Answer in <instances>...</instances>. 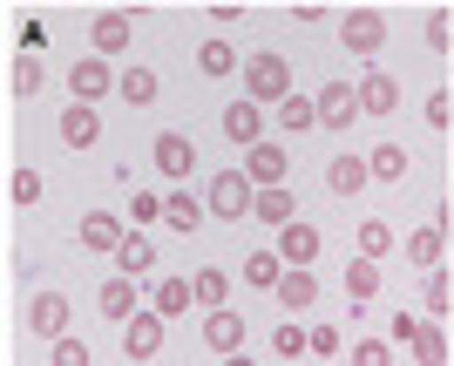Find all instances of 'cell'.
Wrapping results in <instances>:
<instances>
[{
	"label": "cell",
	"mask_w": 454,
	"mask_h": 366,
	"mask_svg": "<svg viewBox=\"0 0 454 366\" xmlns=\"http://www.w3.org/2000/svg\"><path fill=\"white\" fill-rule=\"evenodd\" d=\"M204 204H210L217 224H245L251 204H258V183H251L245 170H217V176H210V191H204Z\"/></svg>",
	"instance_id": "1"
},
{
	"label": "cell",
	"mask_w": 454,
	"mask_h": 366,
	"mask_svg": "<svg viewBox=\"0 0 454 366\" xmlns=\"http://www.w3.org/2000/svg\"><path fill=\"white\" fill-rule=\"evenodd\" d=\"M245 96L251 102H285V96H292V68H285V55L258 48V55L245 61Z\"/></svg>",
	"instance_id": "2"
},
{
	"label": "cell",
	"mask_w": 454,
	"mask_h": 366,
	"mask_svg": "<svg viewBox=\"0 0 454 366\" xmlns=\"http://www.w3.org/2000/svg\"><path fill=\"white\" fill-rule=\"evenodd\" d=\"M340 41L346 55H380V41H387V14H373V7H353V14H340Z\"/></svg>",
	"instance_id": "3"
},
{
	"label": "cell",
	"mask_w": 454,
	"mask_h": 366,
	"mask_svg": "<svg viewBox=\"0 0 454 366\" xmlns=\"http://www.w3.org/2000/svg\"><path fill=\"white\" fill-rule=\"evenodd\" d=\"M156 353H163V312H136V319H122V360H156Z\"/></svg>",
	"instance_id": "4"
},
{
	"label": "cell",
	"mask_w": 454,
	"mask_h": 366,
	"mask_svg": "<svg viewBox=\"0 0 454 366\" xmlns=\"http://www.w3.org/2000/svg\"><path fill=\"white\" fill-rule=\"evenodd\" d=\"M150 163H156L163 176H170V183H184V176L197 170V143H190L184 129H163V136L150 143Z\"/></svg>",
	"instance_id": "5"
},
{
	"label": "cell",
	"mask_w": 454,
	"mask_h": 366,
	"mask_svg": "<svg viewBox=\"0 0 454 366\" xmlns=\"http://www.w3.org/2000/svg\"><path fill=\"white\" fill-rule=\"evenodd\" d=\"M115 82H122V75H115V68H109L102 55H82L75 68H68V96H75V102H102V96L115 89Z\"/></svg>",
	"instance_id": "6"
},
{
	"label": "cell",
	"mask_w": 454,
	"mask_h": 366,
	"mask_svg": "<svg viewBox=\"0 0 454 366\" xmlns=\"http://www.w3.org/2000/svg\"><path fill=\"white\" fill-rule=\"evenodd\" d=\"M353 116H366L360 89H353V82H325L319 89V129H353Z\"/></svg>",
	"instance_id": "7"
},
{
	"label": "cell",
	"mask_w": 454,
	"mask_h": 366,
	"mask_svg": "<svg viewBox=\"0 0 454 366\" xmlns=\"http://www.w3.org/2000/svg\"><path fill=\"white\" fill-rule=\"evenodd\" d=\"M204 347L224 353V360H238V347H245V312L210 306V312H204Z\"/></svg>",
	"instance_id": "8"
},
{
	"label": "cell",
	"mask_w": 454,
	"mask_h": 366,
	"mask_svg": "<svg viewBox=\"0 0 454 366\" xmlns=\"http://www.w3.org/2000/svg\"><path fill=\"white\" fill-rule=\"evenodd\" d=\"M27 332L61 339V332H68V299H61V292H35V299H27Z\"/></svg>",
	"instance_id": "9"
},
{
	"label": "cell",
	"mask_w": 454,
	"mask_h": 366,
	"mask_svg": "<svg viewBox=\"0 0 454 366\" xmlns=\"http://www.w3.org/2000/svg\"><path fill=\"white\" fill-rule=\"evenodd\" d=\"M366 183H373V163H366V156H333V163H325V191L333 197H360Z\"/></svg>",
	"instance_id": "10"
},
{
	"label": "cell",
	"mask_w": 454,
	"mask_h": 366,
	"mask_svg": "<svg viewBox=\"0 0 454 366\" xmlns=\"http://www.w3.org/2000/svg\"><path fill=\"white\" fill-rule=\"evenodd\" d=\"M129 35H136V14H95V27H89V41H95V55H102V61L122 55Z\"/></svg>",
	"instance_id": "11"
},
{
	"label": "cell",
	"mask_w": 454,
	"mask_h": 366,
	"mask_svg": "<svg viewBox=\"0 0 454 366\" xmlns=\"http://www.w3.org/2000/svg\"><path fill=\"white\" fill-rule=\"evenodd\" d=\"M319 245H325V238L312 231L305 217H292V224L278 231V258H285V265H312V258H319Z\"/></svg>",
	"instance_id": "12"
},
{
	"label": "cell",
	"mask_w": 454,
	"mask_h": 366,
	"mask_svg": "<svg viewBox=\"0 0 454 366\" xmlns=\"http://www.w3.org/2000/svg\"><path fill=\"white\" fill-rule=\"evenodd\" d=\"M224 136H231V143H245V150H251V143H265V116H258V102H231V109H224Z\"/></svg>",
	"instance_id": "13"
},
{
	"label": "cell",
	"mask_w": 454,
	"mask_h": 366,
	"mask_svg": "<svg viewBox=\"0 0 454 366\" xmlns=\"http://www.w3.org/2000/svg\"><path fill=\"white\" fill-rule=\"evenodd\" d=\"M204 217H210V204H197L190 191H170V197H163V224H170V231L197 238V224H204Z\"/></svg>",
	"instance_id": "14"
},
{
	"label": "cell",
	"mask_w": 454,
	"mask_h": 366,
	"mask_svg": "<svg viewBox=\"0 0 454 366\" xmlns=\"http://www.w3.org/2000/svg\"><path fill=\"white\" fill-rule=\"evenodd\" d=\"M312 299H319V278H312L305 265H285V278H278V306H285V312H305Z\"/></svg>",
	"instance_id": "15"
},
{
	"label": "cell",
	"mask_w": 454,
	"mask_h": 366,
	"mask_svg": "<svg viewBox=\"0 0 454 366\" xmlns=\"http://www.w3.org/2000/svg\"><path fill=\"white\" fill-rule=\"evenodd\" d=\"M55 129H61V143H68V150H89L95 136H102V122H95V109H89V102H68V116H61Z\"/></svg>",
	"instance_id": "16"
},
{
	"label": "cell",
	"mask_w": 454,
	"mask_h": 366,
	"mask_svg": "<svg viewBox=\"0 0 454 366\" xmlns=\"http://www.w3.org/2000/svg\"><path fill=\"white\" fill-rule=\"evenodd\" d=\"M251 217H258V224H271V231H285V224H292V191H285V183H258Z\"/></svg>",
	"instance_id": "17"
},
{
	"label": "cell",
	"mask_w": 454,
	"mask_h": 366,
	"mask_svg": "<svg viewBox=\"0 0 454 366\" xmlns=\"http://www.w3.org/2000/svg\"><path fill=\"white\" fill-rule=\"evenodd\" d=\"M360 109L366 116H394L400 109V82L394 75H360Z\"/></svg>",
	"instance_id": "18"
},
{
	"label": "cell",
	"mask_w": 454,
	"mask_h": 366,
	"mask_svg": "<svg viewBox=\"0 0 454 366\" xmlns=\"http://www.w3.org/2000/svg\"><path fill=\"white\" fill-rule=\"evenodd\" d=\"M122 238H129V231H122V217H115V211H89V217H82V245H89V251H115Z\"/></svg>",
	"instance_id": "19"
},
{
	"label": "cell",
	"mask_w": 454,
	"mask_h": 366,
	"mask_svg": "<svg viewBox=\"0 0 454 366\" xmlns=\"http://www.w3.org/2000/svg\"><path fill=\"white\" fill-rule=\"evenodd\" d=\"M373 292H380V258H360V251H353V258H346V299L366 306Z\"/></svg>",
	"instance_id": "20"
},
{
	"label": "cell",
	"mask_w": 454,
	"mask_h": 366,
	"mask_svg": "<svg viewBox=\"0 0 454 366\" xmlns=\"http://www.w3.org/2000/svg\"><path fill=\"white\" fill-rule=\"evenodd\" d=\"M115 265L129 271V278H150V271H156V245H150L143 231H129L122 245H115Z\"/></svg>",
	"instance_id": "21"
},
{
	"label": "cell",
	"mask_w": 454,
	"mask_h": 366,
	"mask_svg": "<svg viewBox=\"0 0 454 366\" xmlns=\"http://www.w3.org/2000/svg\"><path fill=\"white\" fill-rule=\"evenodd\" d=\"M245 176H251V183H278V176H285V150H278V143H251V150H245Z\"/></svg>",
	"instance_id": "22"
},
{
	"label": "cell",
	"mask_w": 454,
	"mask_h": 366,
	"mask_svg": "<svg viewBox=\"0 0 454 366\" xmlns=\"http://www.w3.org/2000/svg\"><path fill=\"white\" fill-rule=\"evenodd\" d=\"M278 129H319V96H299V89H292V96L278 102Z\"/></svg>",
	"instance_id": "23"
},
{
	"label": "cell",
	"mask_w": 454,
	"mask_h": 366,
	"mask_svg": "<svg viewBox=\"0 0 454 366\" xmlns=\"http://www.w3.org/2000/svg\"><path fill=\"white\" fill-rule=\"evenodd\" d=\"M95 306L109 312V319H136V278L122 271V278H109V285L95 292Z\"/></svg>",
	"instance_id": "24"
},
{
	"label": "cell",
	"mask_w": 454,
	"mask_h": 366,
	"mask_svg": "<svg viewBox=\"0 0 454 366\" xmlns=\"http://www.w3.org/2000/svg\"><path fill=\"white\" fill-rule=\"evenodd\" d=\"M441 238H448V231H441V224H420V231L407 238V265L434 271V265H441Z\"/></svg>",
	"instance_id": "25"
},
{
	"label": "cell",
	"mask_w": 454,
	"mask_h": 366,
	"mask_svg": "<svg viewBox=\"0 0 454 366\" xmlns=\"http://www.w3.org/2000/svg\"><path fill=\"white\" fill-rule=\"evenodd\" d=\"M115 96L129 102V109H150L156 102V68H129V75L115 82Z\"/></svg>",
	"instance_id": "26"
},
{
	"label": "cell",
	"mask_w": 454,
	"mask_h": 366,
	"mask_svg": "<svg viewBox=\"0 0 454 366\" xmlns=\"http://www.w3.org/2000/svg\"><path fill=\"white\" fill-rule=\"evenodd\" d=\"M197 306V285H190V278H163V285H156V312H163V319H176V312H190Z\"/></svg>",
	"instance_id": "27"
},
{
	"label": "cell",
	"mask_w": 454,
	"mask_h": 366,
	"mask_svg": "<svg viewBox=\"0 0 454 366\" xmlns=\"http://www.w3.org/2000/svg\"><path fill=\"white\" fill-rule=\"evenodd\" d=\"M190 285H197V306H224V299H231V271H217V265H204V271H197V278H190Z\"/></svg>",
	"instance_id": "28"
},
{
	"label": "cell",
	"mask_w": 454,
	"mask_h": 366,
	"mask_svg": "<svg viewBox=\"0 0 454 366\" xmlns=\"http://www.w3.org/2000/svg\"><path fill=\"white\" fill-rule=\"evenodd\" d=\"M245 278H251V285H265V292H278L285 258H278V251H251V258H245Z\"/></svg>",
	"instance_id": "29"
},
{
	"label": "cell",
	"mask_w": 454,
	"mask_h": 366,
	"mask_svg": "<svg viewBox=\"0 0 454 366\" xmlns=\"http://www.w3.org/2000/svg\"><path fill=\"white\" fill-rule=\"evenodd\" d=\"M420 306H427V319H448V306H454V285H448V271H427V285H420Z\"/></svg>",
	"instance_id": "30"
},
{
	"label": "cell",
	"mask_w": 454,
	"mask_h": 366,
	"mask_svg": "<svg viewBox=\"0 0 454 366\" xmlns=\"http://www.w3.org/2000/svg\"><path fill=\"white\" fill-rule=\"evenodd\" d=\"M407 353H414L420 366H441V360H448V332H441V319H427V326H420V339H414Z\"/></svg>",
	"instance_id": "31"
},
{
	"label": "cell",
	"mask_w": 454,
	"mask_h": 366,
	"mask_svg": "<svg viewBox=\"0 0 454 366\" xmlns=\"http://www.w3.org/2000/svg\"><path fill=\"white\" fill-rule=\"evenodd\" d=\"M41 82H48V75H41V61L27 55V48H20V61H14V75H7V89H14L20 102H35V89H41Z\"/></svg>",
	"instance_id": "32"
},
{
	"label": "cell",
	"mask_w": 454,
	"mask_h": 366,
	"mask_svg": "<svg viewBox=\"0 0 454 366\" xmlns=\"http://www.w3.org/2000/svg\"><path fill=\"white\" fill-rule=\"evenodd\" d=\"M366 163H373V176H380V183H400V176H407V150H400V143H380V150L366 156Z\"/></svg>",
	"instance_id": "33"
},
{
	"label": "cell",
	"mask_w": 454,
	"mask_h": 366,
	"mask_svg": "<svg viewBox=\"0 0 454 366\" xmlns=\"http://www.w3.org/2000/svg\"><path fill=\"white\" fill-rule=\"evenodd\" d=\"M353 245H360V258H387V251H394V231H387L380 217H366L360 231H353Z\"/></svg>",
	"instance_id": "34"
},
{
	"label": "cell",
	"mask_w": 454,
	"mask_h": 366,
	"mask_svg": "<svg viewBox=\"0 0 454 366\" xmlns=\"http://www.w3.org/2000/svg\"><path fill=\"white\" fill-rule=\"evenodd\" d=\"M197 68H204V75H231V68H238L231 41H204V48H197Z\"/></svg>",
	"instance_id": "35"
},
{
	"label": "cell",
	"mask_w": 454,
	"mask_h": 366,
	"mask_svg": "<svg viewBox=\"0 0 454 366\" xmlns=\"http://www.w3.org/2000/svg\"><path fill=\"white\" fill-rule=\"evenodd\" d=\"M271 353H278V360H299V353H312V332L278 326V332H271Z\"/></svg>",
	"instance_id": "36"
},
{
	"label": "cell",
	"mask_w": 454,
	"mask_h": 366,
	"mask_svg": "<svg viewBox=\"0 0 454 366\" xmlns=\"http://www.w3.org/2000/svg\"><path fill=\"white\" fill-rule=\"evenodd\" d=\"M427 48H454V14H448V7L427 14Z\"/></svg>",
	"instance_id": "37"
},
{
	"label": "cell",
	"mask_w": 454,
	"mask_h": 366,
	"mask_svg": "<svg viewBox=\"0 0 454 366\" xmlns=\"http://www.w3.org/2000/svg\"><path fill=\"white\" fill-rule=\"evenodd\" d=\"M7 197H14V204H35V197H41V176L35 170H14V176H7Z\"/></svg>",
	"instance_id": "38"
},
{
	"label": "cell",
	"mask_w": 454,
	"mask_h": 366,
	"mask_svg": "<svg viewBox=\"0 0 454 366\" xmlns=\"http://www.w3.org/2000/svg\"><path fill=\"white\" fill-rule=\"evenodd\" d=\"M48 360H55V366H89V347H82V339H68V332H61V339H55V353H48Z\"/></svg>",
	"instance_id": "39"
},
{
	"label": "cell",
	"mask_w": 454,
	"mask_h": 366,
	"mask_svg": "<svg viewBox=\"0 0 454 366\" xmlns=\"http://www.w3.org/2000/svg\"><path fill=\"white\" fill-rule=\"evenodd\" d=\"M129 217H136V224H150V217H163V197H156V191H136V197H129Z\"/></svg>",
	"instance_id": "40"
},
{
	"label": "cell",
	"mask_w": 454,
	"mask_h": 366,
	"mask_svg": "<svg viewBox=\"0 0 454 366\" xmlns=\"http://www.w3.org/2000/svg\"><path fill=\"white\" fill-rule=\"evenodd\" d=\"M353 360H360V366H387V360H394V347H380V339H360V347H353Z\"/></svg>",
	"instance_id": "41"
},
{
	"label": "cell",
	"mask_w": 454,
	"mask_h": 366,
	"mask_svg": "<svg viewBox=\"0 0 454 366\" xmlns=\"http://www.w3.org/2000/svg\"><path fill=\"white\" fill-rule=\"evenodd\" d=\"M312 353H319V360H333V353H340V332H333V326H312Z\"/></svg>",
	"instance_id": "42"
},
{
	"label": "cell",
	"mask_w": 454,
	"mask_h": 366,
	"mask_svg": "<svg viewBox=\"0 0 454 366\" xmlns=\"http://www.w3.org/2000/svg\"><path fill=\"white\" fill-rule=\"evenodd\" d=\"M427 122H434V129H448V122H454V102H448V96H427Z\"/></svg>",
	"instance_id": "43"
}]
</instances>
